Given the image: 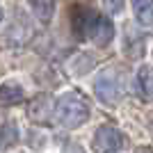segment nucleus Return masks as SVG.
<instances>
[{
	"instance_id": "7ed1b4c3",
	"label": "nucleus",
	"mask_w": 153,
	"mask_h": 153,
	"mask_svg": "<svg viewBox=\"0 0 153 153\" xmlns=\"http://www.w3.org/2000/svg\"><path fill=\"white\" fill-rule=\"evenodd\" d=\"M96 98L103 105H117L123 98V80L117 69H103L94 80Z\"/></svg>"
},
{
	"instance_id": "39448f33",
	"label": "nucleus",
	"mask_w": 153,
	"mask_h": 153,
	"mask_svg": "<svg viewBox=\"0 0 153 153\" xmlns=\"http://www.w3.org/2000/svg\"><path fill=\"white\" fill-rule=\"evenodd\" d=\"M135 87L142 101H151L153 98V66H140L137 78H135Z\"/></svg>"
},
{
	"instance_id": "f03ea898",
	"label": "nucleus",
	"mask_w": 153,
	"mask_h": 153,
	"mask_svg": "<svg viewBox=\"0 0 153 153\" xmlns=\"http://www.w3.org/2000/svg\"><path fill=\"white\" fill-rule=\"evenodd\" d=\"M55 119H57L59 126L69 128H80L87 119H89V105L78 91H69L57 98L55 103Z\"/></svg>"
},
{
	"instance_id": "6e6552de",
	"label": "nucleus",
	"mask_w": 153,
	"mask_h": 153,
	"mask_svg": "<svg viewBox=\"0 0 153 153\" xmlns=\"http://www.w3.org/2000/svg\"><path fill=\"white\" fill-rule=\"evenodd\" d=\"M23 101V89L14 82H7L0 87V105H16Z\"/></svg>"
},
{
	"instance_id": "1a4fd4ad",
	"label": "nucleus",
	"mask_w": 153,
	"mask_h": 153,
	"mask_svg": "<svg viewBox=\"0 0 153 153\" xmlns=\"http://www.w3.org/2000/svg\"><path fill=\"white\" fill-rule=\"evenodd\" d=\"M16 140V128L14 126H0V149L7 146V144H12V142Z\"/></svg>"
},
{
	"instance_id": "9d476101",
	"label": "nucleus",
	"mask_w": 153,
	"mask_h": 153,
	"mask_svg": "<svg viewBox=\"0 0 153 153\" xmlns=\"http://www.w3.org/2000/svg\"><path fill=\"white\" fill-rule=\"evenodd\" d=\"M103 2H105V9H108L110 14H119L123 9V2H126V0H103Z\"/></svg>"
},
{
	"instance_id": "f8f14e48",
	"label": "nucleus",
	"mask_w": 153,
	"mask_h": 153,
	"mask_svg": "<svg viewBox=\"0 0 153 153\" xmlns=\"http://www.w3.org/2000/svg\"><path fill=\"white\" fill-rule=\"evenodd\" d=\"M0 21H2V9H0Z\"/></svg>"
},
{
	"instance_id": "423d86ee",
	"label": "nucleus",
	"mask_w": 153,
	"mask_h": 153,
	"mask_svg": "<svg viewBox=\"0 0 153 153\" xmlns=\"http://www.w3.org/2000/svg\"><path fill=\"white\" fill-rule=\"evenodd\" d=\"M133 12L140 25L144 27L153 25V0H133Z\"/></svg>"
},
{
	"instance_id": "20e7f679",
	"label": "nucleus",
	"mask_w": 153,
	"mask_h": 153,
	"mask_svg": "<svg viewBox=\"0 0 153 153\" xmlns=\"http://www.w3.org/2000/svg\"><path fill=\"white\" fill-rule=\"evenodd\" d=\"M123 144H126V137L114 126H101L94 135V142H91L96 153H114L123 149Z\"/></svg>"
},
{
	"instance_id": "0eeeda50",
	"label": "nucleus",
	"mask_w": 153,
	"mask_h": 153,
	"mask_svg": "<svg viewBox=\"0 0 153 153\" xmlns=\"http://www.w3.org/2000/svg\"><path fill=\"white\" fill-rule=\"evenodd\" d=\"M32 14L37 16L41 23H51L53 14H55V0H27Z\"/></svg>"
},
{
	"instance_id": "f257e3e1",
	"label": "nucleus",
	"mask_w": 153,
	"mask_h": 153,
	"mask_svg": "<svg viewBox=\"0 0 153 153\" xmlns=\"http://www.w3.org/2000/svg\"><path fill=\"white\" fill-rule=\"evenodd\" d=\"M73 27L80 39H89L96 46H108L114 37L112 21L96 14L94 9H78L76 19H73Z\"/></svg>"
},
{
	"instance_id": "9b49d317",
	"label": "nucleus",
	"mask_w": 153,
	"mask_h": 153,
	"mask_svg": "<svg viewBox=\"0 0 153 153\" xmlns=\"http://www.w3.org/2000/svg\"><path fill=\"white\" fill-rule=\"evenodd\" d=\"M137 153H153V151L149 146H140V149H137Z\"/></svg>"
}]
</instances>
